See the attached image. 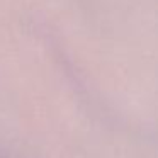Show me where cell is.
Segmentation results:
<instances>
[]
</instances>
